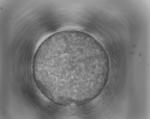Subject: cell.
<instances>
[{
    "mask_svg": "<svg viewBox=\"0 0 150 119\" xmlns=\"http://www.w3.org/2000/svg\"><path fill=\"white\" fill-rule=\"evenodd\" d=\"M42 56L51 83L62 89L90 86L101 59L95 44L70 36L49 43L42 49Z\"/></svg>",
    "mask_w": 150,
    "mask_h": 119,
    "instance_id": "1",
    "label": "cell"
}]
</instances>
